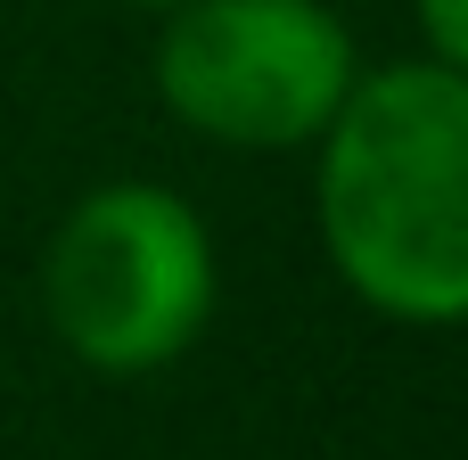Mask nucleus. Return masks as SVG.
Here are the masks:
<instances>
[{"label": "nucleus", "mask_w": 468, "mask_h": 460, "mask_svg": "<svg viewBox=\"0 0 468 460\" xmlns=\"http://www.w3.org/2000/svg\"><path fill=\"white\" fill-rule=\"evenodd\" d=\"M304 156L346 296L403 329H452L468 313V74L420 49L362 66Z\"/></svg>", "instance_id": "nucleus-1"}, {"label": "nucleus", "mask_w": 468, "mask_h": 460, "mask_svg": "<svg viewBox=\"0 0 468 460\" xmlns=\"http://www.w3.org/2000/svg\"><path fill=\"white\" fill-rule=\"evenodd\" d=\"M222 305V255L206 214L173 181H99L82 189L41 247V321L99 379L173 370Z\"/></svg>", "instance_id": "nucleus-2"}, {"label": "nucleus", "mask_w": 468, "mask_h": 460, "mask_svg": "<svg viewBox=\"0 0 468 460\" xmlns=\"http://www.w3.org/2000/svg\"><path fill=\"white\" fill-rule=\"evenodd\" d=\"M362 49L329 0H173L156 8V107L239 156H296L354 91Z\"/></svg>", "instance_id": "nucleus-3"}, {"label": "nucleus", "mask_w": 468, "mask_h": 460, "mask_svg": "<svg viewBox=\"0 0 468 460\" xmlns=\"http://www.w3.org/2000/svg\"><path fill=\"white\" fill-rule=\"evenodd\" d=\"M411 25H420V58L468 74V0H411Z\"/></svg>", "instance_id": "nucleus-4"}, {"label": "nucleus", "mask_w": 468, "mask_h": 460, "mask_svg": "<svg viewBox=\"0 0 468 460\" xmlns=\"http://www.w3.org/2000/svg\"><path fill=\"white\" fill-rule=\"evenodd\" d=\"M123 8H148V16H156V8H173V0H123Z\"/></svg>", "instance_id": "nucleus-5"}]
</instances>
